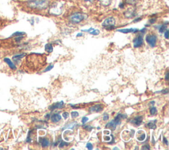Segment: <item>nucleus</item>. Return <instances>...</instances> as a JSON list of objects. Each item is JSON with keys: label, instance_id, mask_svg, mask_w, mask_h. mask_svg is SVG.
Wrapping results in <instances>:
<instances>
[{"label": "nucleus", "instance_id": "f257e3e1", "mask_svg": "<svg viewBox=\"0 0 169 150\" xmlns=\"http://www.w3.org/2000/svg\"><path fill=\"white\" fill-rule=\"evenodd\" d=\"M49 5V0H33V1H30L27 5L31 9L43 10L46 9Z\"/></svg>", "mask_w": 169, "mask_h": 150}, {"label": "nucleus", "instance_id": "f03ea898", "mask_svg": "<svg viewBox=\"0 0 169 150\" xmlns=\"http://www.w3.org/2000/svg\"><path fill=\"white\" fill-rule=\"evenodd\" d=\"M64 2L61 1H57L52 3L50 7L49 13L52 15H60L63 11Z\"/></svg>", "mask_w": 169, "mask_h": 150}, {"label": "nucleus", "instance_id": "7ed1b4c3", "mask_svg": "<svg viewBox=\"0 0 169 150\" xmlns=\"http://www.w3.org/2000/svg\"><path fill=\"white\" fill-rule=\"evenodd\" d=\"M87 18V15L81 13H75L70 17V20L72 23L77 24Z\"/></svg>", "mask_w": 169, "mask_h": 150}, {"label": "nucleus", "instance_id": "20e7f679", "mask_svg": "<svg viewBox=\"0 0 169 150\" xmlns=\"http://www.w3.org/2000/svg\"><path fill=\"white\" fill-rule=\"evenodd\" d=\"M116 24V20L112 17H110L106 18L104 21H103L102 25V27H105L107 30H112L114 29V25Z\"/></svg>", "mask_w": 169, "mask_h": 150}, {"label": "nucleus", "instance_id": "39448f33", "mask_svg": "<svg viewBox=\"0 0 169 150\" xmlns=\"http://www.w3.org/2000/svg\"><path fill=\"white\" fill-rule=\"evenodd\" d=\"M157 37L155 34H148L146 37V42L151 47H155L156 45Z\"/></svg>", "mask_w": 169, "mask_h": 150}, {"label": "nucleus", "instance_id": "423d86ee", "mask_svg": "<svg viewBox=\"0 0 169 150\" xmlns=\"http://www.w3.org/2000/svg\"><path fill=\"white\" fill-rule=\"evenodd\" d=\"M133 47L134 48H139L142 46L143 44V38L141 35H139L133 41Z\"/></svg>", "mask_w": 169, "mask_h": 150}, {"label": "nucleus", "instance_id": "0eeeda50", "mask_svg": "<svg viewBox=\"0 0 169 150\" xmlns=\"http://www.w3.org/2000/svg\"><path fill=\"white\" fill-rule=\"evenodd\" d=\"M103 110V106L101 104H96L95 105L89 108V112L99 113Z\"/></svg>", "mask_w": 169, "mask_h": 150}, {"label": "nucleus", "instance_id": "6e6552de", "mask_svg": "<svg viewBox=\"0 0 169 150\" xmlns=\"http://www.w3.org/2000/svg\"><path fill=\"white\" fill-rule=\"evenodd\" d=\"M136 138L137 139L139 142H143L145 140V139L146 138V132H144V130H140L139 131H137L136 133Z\"/></svg>", "mask_w": 169, "mask_h": 150}, {"label": "nucleus", "instance_id": "1a4fd4ad", "mask_svg": "<svg viewBox=\"0 0 169 150\" xmlns=\"http://www.w3.org/2000/svg\"><path fill=\"white\" fill-rule=\"evenodd\" d=\"M143 123V116H138L133 118L131 120V123L134 124L136 126H139Z\"/></svg>", "mask_w": 169, "mask_h": 150}, {"label": "nucleus", "instance_id": "9d476101", "mask_svg": "<svg viewBox=\"0 0 169 150\" xmlns=\"http://www.w3.org/2000/svg\"><path fill=\"white\" fill-rule=\"evenodd\" d=\"M65 106V104L64 101H60L59 103H56V104H52L49 107V109L50 110H54V109H63Z\"/></svg>", "mask_w": 169, "mask_h": 150}, {"label": "nucleus", "instance_id": "9b49d317", "mask_svg": "<svg viewBox=\"0 0 169 150\" xmlns=\"http://www.w3.org/2000/svg\"><path fill=\"white\" fill-rule=\"evenodd\" d=\"M118 32H120V33H137L138 32L139 30L137 29H132V28H131V29H118L117 30Z\"/></svg>", "mask_w": 169, "mask_h": 150}, {"label": "nucleus", "instance_id": "f8f14e48", "mask_svg": "<svg viewBox=\"0 0 169 150\" xmlns=\"http://www.w3.org/2000/svg\"><path fill=\"white\" fill-rule=\"evenodd\" d=\"M124 15H125V16L127 17V18H132V17L136 16V11L132 9H129L124 13Z\"/></svg>", "mask_w": 169, "mask_h": 150}, {"label": "nucleus", "instance_id": "ddd939ff", "mask_svg": "<svg viewBox=\"0 0 169 150\" xmlns=\"http://www.w3.org/2000/svg\"><path fill=\"white\" fill-rule=\"evenodd\" d=\"M117 126H118V125L116 124V123H115L114 120H113L110 121V122H109V123L106 124V126H105V127L110 129L111 130H115Z\"/></svg>", "mask_w": 169, "mask_h": 150}, {"label": "nucleus", "instance_id": "4468645a", "mask_svg": "<svg viewBox=\"0 0 169 150\" xmlns=\"http://www.w3.org/2000/svg\"><path fill=\"white\" fill-rule=\"evenodd\" d=\"M79 126V124H77V122H73V123H71L70 124H67L65 125V126L63 128H62V130H65V129H75L76 127H77Z\"/></svg>", "mask_w": 169, "mask_h": 150}, {"label": "nucleus", "instance_id": "2eb2a0df", "mask_svg": "<svg viewBox=\"0 0 169 150\" xmlns=\"http://www.w3.org/2000/svg\"><path fill=\"white\" fill-rule=\"evenodd\" d=\"M61 116L59 114H54L51 116V121L53 123H57L60 120H61Z\"/></svg>", "mask_w": 169, "mask_h": 150}, {"label": "nucleus", "instance_id": "dca6fc26", "mask_svg": "<svg viewBox=\"0 0 169 150\" xmlns=\"http://www.w3.org/2000/svg\"><path fill=\"white\" fill-rule=\"evenodd\" d=\"M4 62L6 63L7 64H8V65H9V67L10 68H11V69H13V70H15V69H17L15 65L14 64V63H13L11 60H10L9 58H5L4 59Z\"/></svg>", "mask_w": 169, "mask_h": 150}, {"label": "nucleus", "instance_id": "f3484780", "mask_svg": "<svg viewBox=\"0 0 169 150\" xmlns=\"http://www.w3.org/2000/svg\"><path fill=\"white\" fill-rule=\"evenodd\" d=\"M40 142L42 148H46L50 145V141L47 138H40Z\"/></svg>", "mask_w": 169, "mask_h": 150}, {"label": "nucleus", "instance_id": "a211bd4d", "mask_svg": "<svg viewBox=\"0 0 169 150\" xmlns=\"http://www.w3.org/2000/svg\"><path fill=\"white\" fill-rule=\"evenodd\" d=\"M156 122H157V120H155L154 123L153 122H149V123H147L146 124V126L148 128L151 129V130H155V129L157 128V126H156V124H155Z\"/></svg>", "mask_w": 169, "mask_h": 150}, {"label": "nucleus", "instance_id": "6ab92c4d", "mask_svg": "<svg viewBox=\"0 0 169 150\" xmlns=\"http://www.w3.org/2000/svg\"><path fill=\"white\" fill-rule=\"evenodd\" d=\"M45 50L48 52V53H51V52H53V46L52 44L50 43L46 44L45 45Z\"/></svg>", "mask_w": 169, "mask_h": 150}, {"label": "nucleus", "instance_id": "aec40b11", "mask_svg": "<svg viewBox=\"0 0 169 150\" xmlns=\"http://www.w3.org/2000/svg\"><path fill=\"white\" fill-rule=\"evenodd\" d=\"M25 56H26V54H25V53L18 54V55H15V56H14L13 57V60H14V61L17 62V61L20 60V59L23 58V57H25Z\"/></svg>", "mask_w": 169, "mask_h": 150}, {"label": "nucleus", "instance_id": "412c9836", "mask_svg": "<svg viewBox=\"0 0 169 150\" xmlns=\"http://www.w3.org/2000/svg\"><path fill=\"white\" fill-rule=\"evenodd\" d=\"M99 1L102 5H105V6L109 5L112 2V0H99Z\"/></svg>", "mask_w": 169, "mask_h": 150}, {"label": "nucleus", "instance_id": "4be33fe9", "mask_svg": "<svg viewBox=\"0 0 169 150\" xmlns=\"http://www.w3.org/2000/svg\"><path fill=\"white\" fill-rule=\"evenodd\" d=\"M167 24H168V22L166 23V24H164V25H162L159 27V32L160 33H164L165 30H166L167 29Z\"/></svg>", "mask_w": 169, "mask_h": 150}, {"label": "nucleus", "instance_id": "5701e85b", "mask_svg": "<svg viewBox=\"0 0 169 150\" xmlns=\"http://www.w3.org/2000/svg\"><path fill=\"white\" fill-rule=\"evenodd\" d=\"M138 1L139 0H126V3H127V4H129V5H136L137 2H138Z\"/></svg>", "mask_w": 169, "mask_h": 150}, {"label": "nucleus", "instance_id": "b1692460", "mask_svg": "<svg viewBox=\"0 0 169 150\" xmlns=\"http://www.w3.org/2000/svg\"><path fill=\"white\" fill-rule=\"evenodd\" d=\"M150 114L152 115V116H154V115L156 114L157 113V108L156 107H151V109H150Z\"/></svg>", "mask_w": 169, "mask_h": 150}, {"label": "nucleus", "instance_id": "393cba45", "mask_svg": "<svg viewBox=\"0 0 169 150\" xmlns=\"http://www.w3.org/2000/svg\"><path fill=\"white\" fill-rule=\"evenodd\" d=\"M89 33H90L91 34H92V35L96 36V35H99V34H100V30L99 29H93Z\"/></svg>", "mask_w": 169, "mask_h": 150}, {"label": "nucleus", "instance_id": "a878e982", "mask_svg": "<svg viewBox=\"0 0 169 150\" xmlns=\"http://www.w3.org/2000/svg\"><path fill=\"white\" fill-rule=\"evenodd\" d=\"M83 128L85 129V130H86L87 131H91L93 128H94V127H92L90 125H85L83 126Z\"/></svg>", "mask_w": 169, "mask_h": 150}, {"label": "nucleus", "instance_id": "bb28decb", "mask_svg": "<svg viewBox=\"0 0 169 150\" xmlns=\"http://www.w3.org/2000/svg\"><path fill=\"white\" fill-rule=\"evenodd\" d=\"M68 145H69L68 143H66V142H64V141H60V144H59V148H64V146H67Z\"/></svg>", "mask_w": 169, "mask_h": 150}, {"label": "nucleus", "instance_id": "cd10ccee", "mask_svg": "<svg viewBox=\"0 0 169 150\" xmlns=\"http://www.w3.org/2000/svg\"><path fill=\"white\" fill-rule=\"evenodd\" d=\"M71 117L73 118H77L79 116V113L77 112V111H72L71 113Z\"/></svg>", "mask_w": 169, "mask_h": 150}, {"label": "nucleus", "instance_id": "c85d7f7f", "mask_svg": "<svg viewBox=\"0 0 169 150\" xmlns=\"http://www.w3.org/2000/svg\"><path fill=\"white\" fill-rule=\"evenodd\" d=\"M25 34V33L23 32H16L14 34H13L12 36H14V37H20V36H23Z\"/></svg>", "mask_w": 169, "mask_h": 150}, {"label": "nucleus", "instance_id": "c756f323", "mask_svg": "<svg viewBox=\"0 0 169 150\" xmlns=\"http://www.w3.org/2000/svg\"><path fill=\"white\" fill-rule=\"evenodd\" d=\"M89 120V118L87 116H83L82 118V120H81V122H82V124H85V123H87V121Z\"/></svg>", "mask_w": 169, "mask_h": 150}, {"label": "nucleus", "instance_id": "7c9ffc66", "mask_svg": "<svg viewBox=\"0 0 169 150\" xmlns=\"http://www.w3.org/2000/svg\"><path fill=\"white\" fill-rule=\"evenodd\" d=\"M54 68V65H48V67L44 69V72H48V71H50V70H51L52 69Z\"/></svg>", "mask_w": 169, "mask_h": 150}, {"label": "nucleus", "instance_id": "2f4dec72", "mask_svg": "<svg viewBox=\"0 0 169 150\" xmlns=\"http://www.w3.org/2000/svg\"><path fill=\"white\" fill-rule=\"evenodd\" d=\"M86 147H87V148L88 149H90V150H92L93 149V145H92V144H91V143H90V142L87 143V145H86Z\"/></svg>", "mask_w": 169, "mask_h": 150}, {"label": "nucleus", "instance_id": "473e14b6", "mask_svg": "<svg viewBox=\"0 0 169 150\" xmlns=\"http://www.w3.org/2000/svg\"><path fill=\"white\" fill-rule=\"evenodd\" d=\"M109 119V115L107 113H105L103 115V120L106 121Z\"/></svg>", "mask_w": 169, "mask_h": 150}, {"label": "nucleus", "instance_id": "72a5a7b5", "mask_svg": "<svg viewBox=\"0 0 169 150\" xmlns=\"http://www.w3.org/2000/svg\"><path fill=\"white\" fill-rule=\"evenodd\" d=\"M62 116H63L64 119H67V118H69V116H70V114L67 112H64L63 114H62Z\"/></svg>", "mask_w": 169, "mask_h": 150}, {"label": "nucleus", "instance_id": "f704fd0d", "mask_svg": "<svg viewBox=\"0 0 169 150\" xmlns=\"http://www.w3.org/2000/svg\"><path fill=\"white\" fill-rule=\"evenodd\" d=\"M164 37L166 39H168V30H165L164 33Z\"/></svg>", "mask_w": 169, "mask_h": 150}, {"label": "nucleus", "instance_id": "c9c22d12", "mask_svg": "<svg viewBox=\"0 0 169 150\" xmlns=\"http://www.w3.org/2000/svg\"><path fill=\"white\" fill-rule=\"evenodd\" d=\"M142 149H150V146L147 144V145H144L142 146V148H141Z\"/></svg>", "mask_w": 169, "mask_h": 150}, {"label": "nucleus", "instance_id": "e433bc0d", "mask_svg": "<svg viewBox=\"0 0 169 150\" xmlns=\"http://www.w3.org/2000/svg\"><path fill=\"white\" fill-rule=\"evenodd\" d=\"M161 93H162L163 94H168V89H165L163 91H161Z\"/></svg>", "mask_w": 169, "mask_h": 150}, {"label": "nucleus", "instance_id": "4c0bfd02", "mask_svg": "<svg viewBox=\"0 0 169 150\" xmlns=\"http://www.w3.org/2000/svg\"><path fill=\"white\" fill-rule=\"evenodd\" d=\"M156 20H157V19H156V18L151 19H150V20H149V23H150L151 24H153L155 21H156Z\"/></svg>", "mask_w": 169, "mask_h": 150}, {"label": "nucleus", "instance_id": "58836bf2", "mask_svg": "<svg viewBox=\"0 0 169 150\" xmlns=\"http://www.w3.org/2000/svg\"><path fill=\"white\" fill-rule=\"evenodd\" d=\"M110 136H111L112 138V142H110L109 144H113L114 143V141H115V139H114V136L112 134L110 135Z\"/></svg>", "mask_w": 169, "mask_h": 150}, {"label": "nucleus", "instance_id": "ea45409f", "mask_svg": "<svg viewBox=\"0 0 169 150\" xmlns=\"http://www.w3.org/2000/svg\"><path fill=\"white\" fill-rule=\"evenodd\" d=\"M163 142H164V144H166L167 145H168V140L166 139V138H164L163 137Z\"/></svg>", "mask_w": 169, "mask_h": 150}, {"label": "nucleus", "instance_id": "a19ab883", "mask_svg": "<svg viewBox=\"0 0 169 150\" xmlns=\"http://www.w3.org/2000/svg\"><path fill=\"white\" fill-rule=\"evenodd\" d=\"M104 139H105V140L106 142H108V141H110V137H108V136H106V137H105V136L104 137Z\"/></svg>", "mask_w": 169, "mask_h": 150}, {"label": "nucleus", "instance_id": "79ce46f5", "mask_svg": "<svg viewBox=\"0 0 169 150\" xmlns=\"http://www.w3.org/2000/svg\"><path fill=\"white\" fill-rule=\"evenodd\" d=\"M141 17H139V18H137V19H135L133 21V22H138V21H141Z\"/></svg>", "mask_w": 169, "mask_h": 150}, {"label": "nucleus", "instance_id": "37998d69", "mask_svg": "<svg viewBox=\"0 0 169 150\" xmlns=\"http://www.w3.org/2000/svg\"><path fill=\"white\" fill-rule=\"evenodd\" d=\"M146 28H143V29H142L140 30V32H141L142 33H146Z\"/></svg>", "mask_w": 169, "mask_h": 150}, {"label": "nucleus", "instance_id": "c03bdc74", "mask_svg": "<svg viewBox=\"0 0 169 150\" xmlns=\"http://www.w3.org/2000/svg\"><path fill=\"white\" fill-rule=\"evenodd\" d=\"M165 79H166L167 81H168V72H167L166 75H165Z\"/></svg>", "mask_w": 169, "mask_h": 150}, {"label": "nucleus", "instance_id": "a18cd8bd", "mask_svg": "<svg viewBox=\"0 0 169 150\" xmlns=\"http://www.w3.org/2000/svg\"><path fill=\"white\" fill-rule=\"evenodd\" d=\"M45 118H46L47 120H48L50 118V114H46V116H45Z\"/></svg>", "mask_w": 169, "mask_h": 150}, {"label": "nucleus", "instance_id": "49530a36", "mask_svg": "<svg viewBox=\"0 0 169 150\" xmlns=\"http://www.w3.org/2000/svg\"><path fill=\"white\" fill-rule=\"evenodd\" d=\"M83 36V33H78L77 34V37H82Z\"/></svg>", "mask_w": 169, "mask_h": 150}, {"label": "nucleus", "instance_id": "de8ad7c7", "mask_svg": "<svg viewBox=\"0 0 169 150\" xmlns=\"http://www.w3.org/2000/svg\"><path fill=\"white\" fill-rule=\"evenodd\" d=\"M85 1H86V2H92L94 1V0H85Z\"/></svg>", "mask_w": 169, "mask_h": 150}, {"label": "nucleus", "instance_id": "09e8293b", "mask_svg": "<svg viewBox=\"0 0 169 150\" xmlns=\"http://www.w3.org/2000/svg\"><path fill=\"white\" fill-rule=\"evenodd\" d=\"M120 8H124V4H123V3H122V4L120 5Z\"/></svg>", "mask_w": 169, "mask_h": 150}, {"label": "nucleus", "instance_id": "8fccbe9b", "mask_svg": "<svg viewBox=\"0 0 169 150\" xmlns=\"http://www.w3.org/2000/svg\"><path fill=\"white\" fill-rule=\"evenodd\" d=\"M113 149H118V148H114Z\"/></svg>", "mask_w": 169, "mask_h": 150}, {"label": "nucleus", "instance_id": "3c124183", "mask_svg": "<svg viewBox=\"0 0 169 150\" xmlns=\"http://www.w3.org/2000/svg\"><path fill=\"white\" fill-rule=\"evenodd\" d=\"M25 1H29V2H30V1H33V0H25Z\"/></svg>", "mask_w": 169, "mask_h": 150}]
</instances>
